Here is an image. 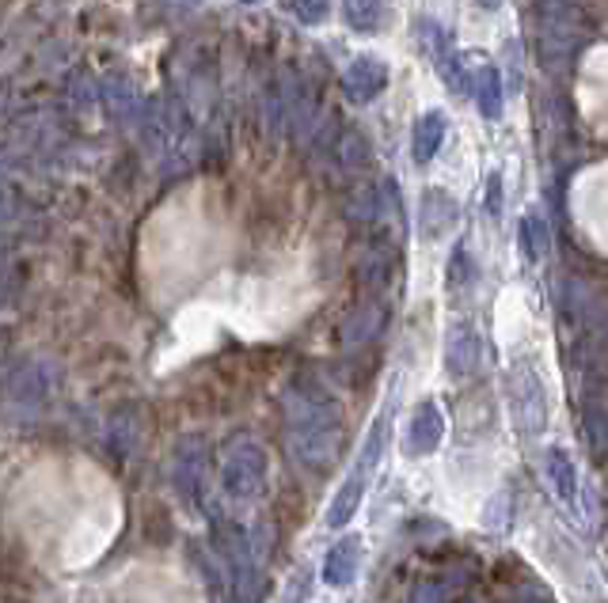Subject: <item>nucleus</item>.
<instances>
[{
  "instance_id": "nucleus-1",
  "label": "nucleus",
  "mask_w": 608,
  "mask_h": 603,
  "mask_svg": "<svg viewBox=\"0 0 608 603\" xmlns=\"http://www.w3.org/2000/svg\"><path fill=\"white\" fill-rule=\"evenodd\" d=\"M358 565H361V543L354 536L338 539L324 562V581L335 584V589H343V584H350L354 576H358Z\"/></svg>"
},
{
  "instance_id": "nucleus-2",
  "label": "nucleus",
  "mask_w": 608,
  "mask_h": 603,
  "mask_svg": "<svg viewBox=\"0 0 608 603\" xmlns=\"http://www.w3.org/2000/svg\"><path fill=\"white\" fill-rule=\"evenodd\" d=\"M544 467H547V478H552V486H555V497H559L563 505H575V497H578V470H575V463H570L567 452H563V448H547Z\"/></svg>"
},
{
  "instance_id": "nucleus-3",
  "label": "nucleus",
  "mask_w": 608,
  "mask_h": 603,
  "mask_svg": "<svg viewBox=\"0 0 608 603\" xmlns=\"http://www.w3.org/2000/svg\"><path fill=\"white\" fill-rule=\"evenodd\" d=\"M438 441H441V414L433 402H426V406H419V414H415L411 433H407V452L422 456V452H430Z\"/></svg>"
}]
</instances>
